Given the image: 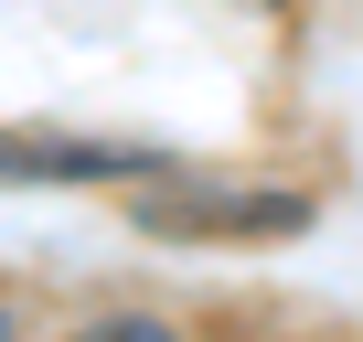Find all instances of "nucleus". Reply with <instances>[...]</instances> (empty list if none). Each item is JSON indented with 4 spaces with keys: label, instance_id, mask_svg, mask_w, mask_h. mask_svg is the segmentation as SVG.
Listing matches in <instances>:
<instances>
[{
    "label": "nucleus",
    "instance_id": "1",
    "mask_svg": "<svg viewBox=\"0 0 363 342\" xmlns=\"http://www.w3.org/2000/svg\"><path fill=\"white\" fill-rule=\"evenodd\" d=\"M139 171V150H96V139H0V182H107Z\"/></svg>",
    "mask_w": 363,
    "mask_h": 342
},
{
    "label": "nucleus",
    "instance_id": "2",
    "mask_svg": "<svg viewBox=\"0 0 363 342\" xmlns=\"http://www.w3.org/2000/svg\"><path fill=\"white\" fill-rule=\"evenodd\" d=\"M86 342H171V331H160V321H96Z\"/></svg>",
    "mask_w": 363,
    "mask_h": 342
},
{
    "label": "nucleus",
    "instance_id": "3",
    "mask_svg": "<svg viewBox=\"0 0 363 342\" xmlns=\"http://www.w3.org/2000/svg\"><path fill=\"white\" fill-rule=\"evenodd\" d=\"M0 342H22V331H11V310H0Z\"/></svg>",
    "mask_w": 363,
    "mask_h": 342
}]
</instances>
